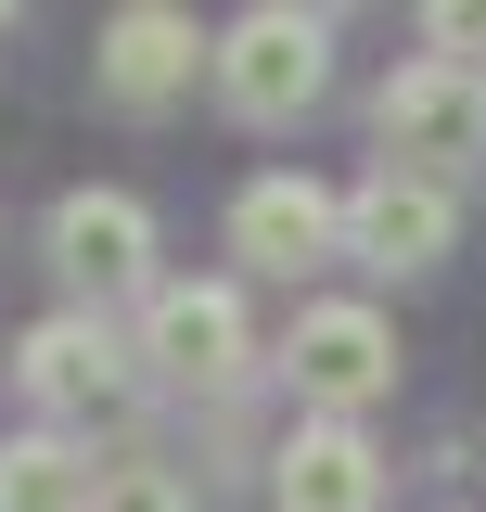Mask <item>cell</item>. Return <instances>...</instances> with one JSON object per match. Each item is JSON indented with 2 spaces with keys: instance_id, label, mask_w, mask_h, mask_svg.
<instances>
[{
  "instance_id": "cell-10",
  "label": "cell",
  "mask_w": 486,
  "mask_h": 512,
  "mask_svg": "<svg viewBox=\"0 0 486 512\" xmlns=\"http://www.w3.org/2000/svg\"><path fill=\"white\" fill-rule=\"evenodd\" d=\"M269 512H384V448L371 423H295L269 461Z\"/></svg>"
},
{
  "instance_id": "cell-13",
  "label": "cell",
  "mask_w": 486,
  "mask_h": 512,
  "mask_svg": "<svg viewBox=\"0 0 486 512\" xmlns=\"http://www.w3.org/2000/svg\"><path fill=\"white\" fill-rule=\"evenodd\" d=\"M423 52L461 64V77H486V0H435V13H423Z\"/></svg>"
},
{
  "instance_id": "cell-2",
  "label": "cell",
  "mask_w": 486,
  "mask_h": 512,
  "mask_svg": "<svg viewBox=\"0 0 486 512\" xmlns=\"http://www.w3.org/2000/svg\"><path fill=\"white\" fill-rule=\"evenodd\" d=\"M320 90H333V26H320V13L256 0V13L218 26V103H231L243 128H295Z\"/></svg>"
},
{
  "instance_id": "cell-11",
  "label": "cell",
  "mask_w": 486,
  "mask_h": 512,
  "mask_svg": "<svg viewBox=\"0 0 486 512\" xmlns=\"http://www.w3.org/2000/svg\"><path fill=\"white\" fill-rule=\"evenodd\" d=\"M90 500H103V461L77 436H52V423L0 436V512H90Z\"/></svg>"
},
{
  "instance_id": "cell-3",
  "label": "cell",
  "mask_w": 486,
  "mask_h": 512,
  "mask_svg": "<svg viewBox=\"0 0 486 512\" xmlns=\"http://www.w3.org/2000/svg\"><path fill=\"white\" fill-rule=\"evenodd\" d=\"M128 346H141V372L180 384V397H231L256 372V320H243L231 282H154L141 320H128Z\"/></svg>"
},
{
  "instance_id": "cell-8",
  "label": "cell",
  "mask_w": 486,
  "mask_h": 512,
  "mask_svg": "<svg viewBox=\"0 0 486 512\" xmlns=\"http://www.w3.org/2000/svg\"><path fill=\"white\" fill-rule=\"evenodd\" d=\"M448 244H461V192H448V180L371 167V180L346 192V256H359V269H384V282H423V269H448Z\"/></svg>"
},
{
  "instance_id": "cell-4",
  "label": "cell",
  "mask_w": 486,
  "mask_h": 512,
  "mask_svg": "<svg viewBox=\"0 0 486 512\" xmlns=\"http://www.w3.org/2000/svg\"><path fill=\"white\" fill-rule=\"evenodd\" d=\"M282 384H295L307 423H359L371 397L397 384V320L359 308V295H320V308H295V333H282Z\"/></svg>"
},
{
  "instance_id": "cell-12",
  "label": "cell",
  "mask_w": 486,
  "mask_h": 512,
  "mask_svg": "<svg viewBox=\"0 0 486 512\" xmlns=\"http://www.w3.org/2000/svg\"><path fill=\"white\" fill-rule=\"evenodd\" d=\"M90 512H192V487L167 474V461H141V448H116V461H103V500H90Z\"/></svg>"
},
{
  "instance_id": "cell-6",
  "label": "cell",
  "mask_w": 486,
  "mask_h": 512,
  "mask_svg": "<svg viewBox=\"0 0 486 512\" xmlns=\"http://www.w3.org/2000/svg\"><path fill=\"white\" fill-rule=\"evenodd\" d=\"M52 269H64L77 308H141V295H154V205L116 192V180L64 192L52 205Z\"/></svg>"
},
{
  "instance_id": "cell-1",
  "label": "cell",
  "mask_w": 486,
  "mask_h": 512,
  "mask_svg": "<svg viewBox=\"0 0 486 512\" xmlns=\"http://www.w3.org/2000/svg\"><path fill=\"white\" fill-rule=\"evenodd\" d=\"M13 384L39 397V423H52V436H77V423H116V410H128L154 372H141V346H128L103 308H52V320H26Z\"/></svg>"
},
{
  "instance_id": "cell-5",
  "label": "cell",
  "mask_w": 486,
  "mask_h": 512,
  "mask_svg": "<svg viewBox=\"0 0 486 512\" xmlns=\"http://www.w3.org/2000/svg\"><path fill=\"white\" fill-rule=\"evenodd\" d=\"M371 128H384V167H410V180H474L486 167V77L461 64H397L384 90H371Z\"/></svg>"
},
{
  "instance_id": "cell-7",
  "label": "cell",
  "mask_w": 486,
  "mask_h": 512,
  "mask_svg": "<svg viewBox=\"0 0 486 512\" xmlns=\"http://www.w3.org/2000/svg\"><path fill=\"white\" fill-rule=\"evenodd\" d=\"M90 77H103L116 116H167L192 77H218V39L192 26L180 0H128V13H103V39H90Z\"/></svg>"
},
{
  "instance_id": "cell-9",
  "label": "cell",
  "mask_w": 486,
  "mask_h": 512,
  "mask_svg": "<svg viewBox=\"0 0 486 512\" xmlns=\"http://www.w3.org/2000/svg\"><path fill=\"white\" fill-rule=\"evenodd\" d=\"M231 256L256 282H295L320 256H346V192H320L307 167H269V180L231 192Z\"/></svg>"
}]
</instances>
